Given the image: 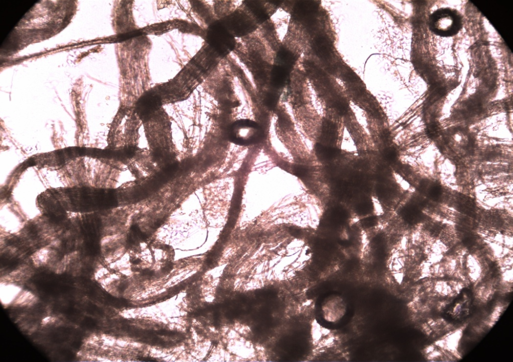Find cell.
<instances>
[{
	"instance_id": "3957f363",
	"label": "cell",
	"mask_w": 513,
	"mask_h": 362,
	"mask_svg": "<svg viewBox=\"0 0 513 362\" xmlns=\"http://www.w3.org/2000/svg\"><path fill=\"white\" fill-rule=\"evenodd\" d=\"M258 127L252 122L248 120L240 121L236 123L232 130L233 139L240 143L252 142L258 136Z\"/></svg>"
},
{
	"instance_id": "52a82bcc",
	"label": "cell",
	"mask_w": 513,
	"mask_h": 362,
	"mask_svg": "<svg viewBox=\"0 0 513 362\" xmlns=\"http://www.w3.org/2000/svg\"><path fill=\"white\" fill-rule=\"evenodd\" d=\"M467 267L471 281L476 282L480 278L481 274V268L479 262L470 256L467 261Z\"/></svg>"
},
{
	"instance_id": "277c9868",
	"label": "cell",
	"mask_w": 513,
	"mask_h": 362,
	"mask_svg": "<svg viewBox=\"0 0 513 362\" xmlns=\"http://www.w3.org/2000/svg\"><path fill=\"white\" fill-rule=\"evenodd\" d=\"M464 328V326L447 333L436 341L435 344L455 357H460L458 347Z\"/></svg>"
},
{
	"instance_id": "6da1fadb",
	"label": "cell",
	"mask_w": 513,
	"mask_h": 362,
	"mask_svg": "<svg viewBox=\"0 0 513 362\" xmlns=\"http://www.w3.org/2000/svg\"><path fill=\"white\" fill-rule=\"evenodd\" d=\"M460 15L449 9H441L434 12L429 19L430 30L435 34L444 37L455 35L461 28Z\"/></svg>"
},
{
	"instance_id": "7a4b0ae2",
	"label": "cell",
	"mask_w": 513,
	"mask_h": 362,
	"mask_svg": "<svg viewBox=\"0 0 513 362\" xmlns=\"http://www.w3.org/2000/svg\"><path fill=\"white\" fill-rule=\"evenodd\" d=\"M321 309L323 319L327 322L335 323L345 315L347 304L341 296L333 294L323 302Z\"/></svg>"
},
{
	"instance_id": "5b68a950",
	"label": "cell",
	"mask_w": 513,
	"mask_h": 362,
	"mask_svg": "<svg viewBox=\"0 0 513 362\" xmlns=\"http://www.w3.org/2000/svg\"><path fill=\"white\" fill-rule=\"evenodd\" d=\"M20 286L12 283H4L1 286V300L4 305L13 304L14 300L22 291Z\"/></svg>"
},
{
	"instance_id": "ba28073f",
	"label": "cell",
	"mask_w": 513,
	"mask_h": 362,
	"mask_svg": "<svg viewBox=\"0 0 513 362\" xmlns=\"http://www.w3.org/2000/svg\"><path fill=\"white\" fill-rule=\"evenodd\" d=\"M378 219L372 214L363 217L361 218V224L365 229H371L375 227L378 223Z\"/></svg>"
},
{
	"instance_id": "8992f818",
	"label": "cell",
	"mask_w": 513,
	"mask_h": 362,
	"mask_svg": "<svg viewBox=\"0 0 513 362\" xmlns=\"http://www.w3.org/2000/svg\"><path fill=\"white\" fill-rule=\"evenodd\" d=\"M37 301V298L33 293L27 290H22L12 305L19 306H27L33 305Z\"/></svg>"
}]
</instances>
